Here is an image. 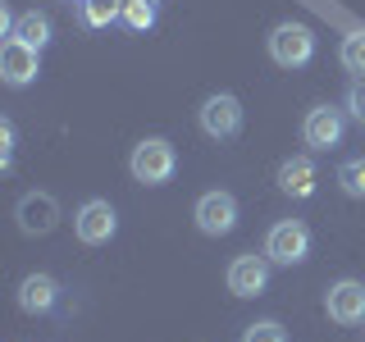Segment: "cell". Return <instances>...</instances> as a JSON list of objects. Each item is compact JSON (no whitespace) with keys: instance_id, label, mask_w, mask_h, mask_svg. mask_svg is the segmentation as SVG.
<instances>
[{"instance_id":"cell-4","label":"cell","mask_w":365,"mask_h":342,"mask_svg":"<svg viewBox=\"0 0 365 342\" xmlns=\"http://www.w3.org/2000/svg\"><path fill=\"white\" fill-rule=\"evenodd\" d=\"M197 123H201L205 137H215V142H224V137H237V133H242V100L228 96V91H215V96L201 100Z\"/></svg>"},{"instance_id":"cell-7","label":"cell","mask_w":365,"mask_h":342,"mask_svg":"<svg viewBox=\"0 0 365 342\" xmlns=\"http://www.w3.org/2000/svg\"><path fill=\"white\" fill-rule=\"evenodd\" d=\"M41 73V51L19 37H5V46H0V83L5 87H28L37 83Z\"/></svg>"},{"instance_id":"cell-14","label":"cell","mask_w":365,"mask_h":342,"mask_svg":"<svg viewBox=\"0 0 365 342\" xmlns=\"http://www.w3.org/2000/svg\"><path fill=\"white\" fill-rule=\"evenodd\" d=\"M14 37H19V41H28V46H37V51H41V46H51V37H55V32H51V19H46V14H37V9H28V14H19V23H14Z\"/></svg>"},{"instance_id":"cell-8","label":"cell","mask_w":365,"mask_h":342,"mask_svg":"<svg viewBox=\"0 0 365 342\" xmlns=\"http://www.w3.org/2000/svg\"><path fill=\"white\" fill-rule=\"evenodd\" d=\"M192 219H197V228L205 237H224L237 228V197L233 192H205V197L197 201V210H192Z\"/></svg>"},{"instance_id":"cell-17","label":"cell","mask_w":365,"mask_h":342,"mask_svg":"<svg viewBox=\"0 0 365 342\" xmlns=\"http://www.w3.org/2000/svg\"><path fill=\"white\" fill-rule=\"evenodd\" d=\"M338 182H342L347 197L365 201V155L361 160H342V165H338Z\"/></svg>"},{"instance_id":"cell-11","label":"cell","mask_w":365,"mask_h":342,"mask_svg":"<svg viewBox=\"0 0 365 342\" xmlns=\"http://www.w3.org/2000/svg\"><path fill=\"white\" fill-rule=\"evenodd\" d=\"M342 128H347L342 110H334V105H315V110H306L302 137H306V146H311V151H329V146L342 142Z\"/></svg>"},{"instance_id":"cell-19","label":"cell","mask_w":365,"mask_h":342,"mask_svg":"<svg viewBox=\"0 0 365 342\" xmlns=\"http://www.w3.org/2000/svg\"><path fill=\"white\" fill-rule=\"evenodd\" d=\"M242 342H288V328L279 319H256V324L242 328Z\"/></svg>"},{"instance_id":"cell-20","label":"cell","mask_w":365,"mask_h":342,"mask_svg":"<svg viewBox=\"0 0 365 342\" xmlns=\"http://www.w3.org/2000/svg\"><path fill=\"white\" fill-rule=\"evenodd\" d=\"M347 114L356 123H365V78H356V83L347 87Z\"/></svg>"},{"instance_id":"cell-5","label":"cell","mask_w":365,"mask_h":342,"mask_svg":"<svg viewBox=\"0 0 365 342\" xmlns=\"http://www.w3.org/2000/svg\"><path fill=\"white\" fill-rule=\"evenodd\" d=\"M14 224L23 237H46L60 228V201L51 192H23L14 205Z\"/></svg>"},{"instance_id":"cell-6","label":"cell","mask_w":365,"mask_h":342,"mask_svg":"<svg viewBox=\"0 0 365 342\" xmlns=\"http://www.w3.org/2000/svg\"><path fill=\"white\" fill-rule=\"evenodd\" d=\"M73 233H78V242H87V247H106L114 233H119V214H114V205L110 201H101V197H91L78 205V214H73Z\"/></svg>"},{"instance_id":"cell-2","label":"cell","mask_w":365,"mask_h":342,"mask_svg":"<svg viewBox=\"0 0 365 342\" xmlns=\"http://www.w3.org/2000/svg\"><path fill=\"white\" fill-rule=\"evenodd\" d=\"M265 256H269V265H283V269L302 265L311 256V228L302 219H279L265 237Z\"/></svg>"},{"instance_id":"cell-3","label":"cell","mask_w":365,"mask_h":342,"mask_svg":"<svg viewBox=\"0 0 365 342\" xmlns=\"http://www.w3.org/2000/svg\"><path fill=\"white\" fill-rule=\"evenodd\" d=\"M315 55V32L306 23H279L269 32V60L279 68H302Z\"/></svg>"},{"instance_id":"cell-9","label":"cell","mask_w":365,"mask_h":342,"mask_svg":"<svg viewBox=\"0 0 365 342\" xmlns=\"http://www.w3.org/2000/svg\"><path fill=\"white\" fill-rule=\"evenodd\" d=\"M324 311L334 324H365V283L361 279H338L324 292Z\"/></svg>"},{"instance_id":"cell-12","label":"cell","mask_w":365,"mask_h":342,"mask_svg":"<svg viewBox=\"0 0 365 342\" xmlns=\"http://www.w3.org/2000/svg\"><path fill=\"white\" fill-rule=\"evenodd\" d=\"M274 182H279V192L283 197H292V201H306V197H315V160L311 155H288L279 165V174H274Z\"/></svg>"},{"instance_id":"cell-10","label":"cell","mask_w":365,"mask_h":342,"mask_svg":"<svg viewBox=\"0 0 365 342\" xmlns=\"http://www.w3.org/2000/svg\"><path fill=\"white\" fill-rule=\"evenodd\" d=\"M228 292L233 296H260L269 288V256H233L228 260V274H224Z\"/></svg>"},{"instance_id":"cell-15","label":"cell","mask_w":365,"mask_h":342,"mask_svg":"<svg viewBox=\"0 0 365 342\" xmlns=\"http://www.w3.org/2000/svg\"><path fill=\"white\" fill-rule=\"evenodd\" d=\"M338 60H342V68H347V73L365 78V28H356V32H347V37H342Z\"/></svg>"},{"instance_id":"cell-1","label":"cell","mask_w":365,"mask_h":342,"mask_svg":"<svg viewBox=\"0 0 365 342\" xmlns=\"http://www.w3.org/2000/svg\"><path fill=\"white\" fill-rule=\"evenodd\" d=\"M178 169V151L169 137H142L128 155V174L142 182V187H165Z\"/></svg>"},{"instance_id":"cell-18","label":"cell","mask_w":365,"mask_h":342,"mask_svg":"<svg viewBox=\"0 0 365 342\" xmlns=\"http://www.w3.org/2000/svg\"><path fill=\"white\" fill-rule=\"evenodd\" d=\"M123 23L133 32H146L155 23V0H123Z\"/></svg>"},{"instance_id":"cell-16","label":"cell","mask_w":365,"mask_h":342,"mask_svg":"<svg viewBox=\"0 0 365 342\" xmlns=\"http://www.w3.org/2000/svg\"><path fill=\"white\" fill-rule=\"evenodd\" d=\"M114 19H123V0H83V23L87 28H110Z\"/></svg>"},{"instance_id":"cell-21","label":"cell","mask_w":365,"mask_h":342,"mask_svg":"<svg viewBox=\"0 0 365 342\" xmlns=\"http://www.w3.org/2000/svg\"><path fill=\"white\" fill-rule=\"evenodd\" d=\"M9 151H14V123H9V119H0V155L9 160Z\"/></svg>"},{"instance_id":"cell-13","label":"cell","mask_w":365,"mask_h":342,"mask_svg":"<svg viewBox=\"0 0 365 342\" xmlns=\"http://www.w3.org/2000/svg\"><path fill=\"white\" fill-rule=\"evenodd\" d=\"M55 301H60V283L51 274H28L19 283V311L23 315H51Z\"/></svg>"}]
</instances>
